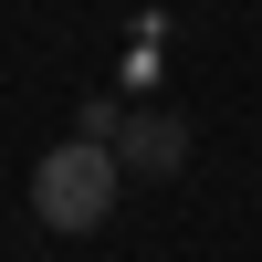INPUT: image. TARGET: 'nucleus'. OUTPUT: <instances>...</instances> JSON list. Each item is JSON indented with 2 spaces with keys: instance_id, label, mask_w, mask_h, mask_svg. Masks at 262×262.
<instances>
[{
  "instance_id": "1",
  "label": "nucleus",
  "mask_w": 262,
  "mask_h": 262,
  "mask_svg": "<svg viewBox=\"0 0 262 262\" xmlns=\"http://www.w3.org/2000/svg\"><path fill=\"white\" fill-rule=\"evenodd\" d=\"M116 179H126V168H116L105 137H63L53 158L32 168V210H42L53 231H95L105 210H116Z\"/></svg>"
},
{
  "instance_id": "2",
  "label": "nucleus",
  "mask_w": 262,
  "mask_h": 262,
  "mask_svg": "<svg viewBox=\"0 0 262 262\" xmlns=\"http://www.w3.org/2000/svg\"><path fill=\"white\" fill-rule=\"evenodd\" d=\"M116 168H126V179H179V168H189V116L126 105V116H116Z\"/></svg>"
}]
</instances>
